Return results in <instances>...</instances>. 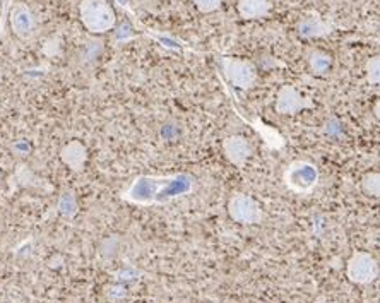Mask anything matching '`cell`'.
<instances>
[{"label":"cell","mask_w":380,"mask_h":303,"mask_svg":"<svg viewBox=\"0 0 380 303\" xmlns=\"http://www.w3.org/2000/svg\"><path fill=\"white\" fill-rule=\"evenodd\" d=\"M189 175H166V177H137L127 190L122 192V199L139 206H156L168 200L182 198L192 188Z\"/></svg>","instance_id":"6da1fadb"},{"label":"cell","mask_w":380,"mask_h":303,"mask_svg":"<svg viewBox=\"0 0 380 303\" xmlns=\"http://www.w3.org/2000/svg\"><path fill=\"white\" fill-rule=\"evenodd\" d=\"M79 19L91 35H105L117 24V14L108 0H81Z\"/></svg>","instance_id":"7a4b0ae2"},{"label":"cell","mask_w":380,"mask_h":303,"mask_svg":"<svg viewBox=\"0 0 380 303\" xmlns=\"http://www.w3.org/2000/svg\"><path fill=\"white\" fill-rule=\"evenodd\" d=\"M221 69L226 81L233 88L248 91L257 83V69L253 62L245 59H235V57H223Z\"/></svg>","instance_id":"3957f363"},{"label":"cell","mask_w":380,"mask_h":303,"mask_svg":"<svg viewBox=\"0 0 380 303\" xmlns=\"http://www.w3.org/2000/svg\"><path fill=\"white\" fill-rule=\"evenodd\" d=\"M379 273V262L369 252H353V256L346 262V278L355 285H370L377 280Z\"/></svg>","instance_id":"277c9868"},{"label":"cell","mask_w":380,"mask_h":303,"mask_svg":"<svg viewBox=\"0 0 380 303\" xmlns=\"http://www.w3.org/2000/svg\"><path fill=\"white\" fill-rule=\"evenodd\" d=\"M228 215L238 224H260L264 221V211L260 204L248 194H233L228 200Z\"/></svg>","instance_id":"5b68a950"},{"label":"cell","mask_w":380,"mask_h":303,"mask_svg":"<svg viewBox=\"0 0 380 303\" xmlns=\"http://www.w3.org/2000/svg\"><path fill=\"white\" fill-rule=\"evenodd\" d=\"M9 26L12 35L21 42H31L35 38L38 23L31 7L26 2H12L9 11Z\"/></svg>","instance_id":"8992f818"},{"label":"cell","mask_w":380,"mask_h":303,"mask_svg":"<svg viewBox=\"0 0 380 303\" xmlns=\"http://www.w3.org/2000/svg\"><path fill=\"white\" fill-rule=\"evenodd\" d=\"M318 173L317 168L312 163L306 161H295L288 168L284 173V182L292 190L300 192V194H306L317 185Z\"/></svg>","instance_id":"52a82bcc"},{"label":"cell","mask_w":380,"mask_h":303,"mask_svg":"<svg viewBox=\"0 0 380 303\" xmlns=\"http://www.w3.org/2000/svg\"><path fill=\"white\" fill-rule=\"evenodd\" d=\"M313 101L301 94L295 86L284 84L277 91L276 98V112L280 115H296L301 110L312 108Z\"/></svg>","instance_id":"ba28073f"},{"label":"cell","mask_w":380,"mask_h":303,"mask_svg":"<svg viewBox=\"0 0 380 303\" xmlns=\"http://www.w3.org/2000/svg\"><path fill=\"white\" fill-rule=\"evenodd\" d=\"M223 154L233 166L243 168L252 154V146L247 137L236 134V136H230L223 141Z\"/></svg>","instance_id":"9c48e42d"},{"label":"cell","mask_w":380,"mask_h":303,"mask_svg":"<svg viewBox=\"0 0 380 303\" xmlns=\"http://www.w3.org/2000/svg\"><path fill=\"white\" fill-rule=\"evenodd\" d=\"M334 30H336L334 23L322 19V16H318L317 12L305 14L304 18L300 19V23H298V35L306 40L324 38V36H329Z\"/></svg>","instance_id":"30bf717a"},{"label":"cell","mask_w":380,"mask_h":303,"mask_svg":"<svg viewBox=\"0 0 380 303\" xmlns=\"http://www.w3.org/2000/svg\"><path fill=\"white\" fill-rule=\"evenodd\" d=\"M59 154L60 161H62L69 170L74 171V173H81V171L84 170L86 161H88V147L81 141H77V139L64 144Z\"/></svg>","instance_id":"8fae6325"},{"label":"cell","mask_w":380,"mask_h":303,"mask_svg":"<svg viewBox=\"0 0 380 303\" xmlns=\"http://www.w3.org/2000/svg\"><path fill=\"white\" fill-rule=\"evenodd\" d=\"M236 11H238L240 18L245 19V21L263 19L272 11V4L271 0H238Z\"/></svg>","instance_id":"7c38bea8"},{"label":"cell","mask_w":380,"mask_h":303,"mask_svg":"<svg viewBox=\"0 0 380 303\" xmlns=\"http://www.w3.org/2000/svg\"><path fill=\"white\" fill-rule=\"evenodd\" d=\"M330 65H333V59L329 53L322 50H312L309 55V67L316 76H326L329 72Z\"/></svg>","instance_id":"4fadbf2b"},{"label":"cell","mask_w":380,"mask_h":303,"mask_svg":"<svg viewBox=\"0 0 380 303\" xmlns=\"http://www.w3.org/2000/svg\"><path fill=\"white\" fill-rule=\"evenodd\" d=\"M57 206H59L60 215H62L64 218H69V219L74 218V216L77 215V211H79V207H77L76 195L72 190L64 192V194L59 198V204H57Z\"/></svg>","instance_id":"5bb4252c"},{"label":"cell","mask_w":380,"mask_h":303,"mask_svg":"<svg viewBox=\"0 0 380 303\" xmlns=\"http://www.w3.org/2000/svg\"><path fill=\"white\" fill-rule=\"evenodd\" d=\"M359 187L370 198H380V173L379 171H369L362 177Z\"/></svg>","instance_id":"9a60e30c"},{"label":"cell","mask_w":380,"mask_h":303,"mask_svg":"<svg viewBox=\"0 0 380 303\" xmlns=\"http://www.w3.org/2000/svg\"><path fill=\"white\" fill-rule=\"evenodd\" d=\"M365 72H367V81L369 84L380 86V55L370 57L365 64Z\"/></svg>","instance_id":"2e32d148"},{"label":"cell","mask_w":380,"mask_h":303,"mask_svg":"<svg viewBox=\"0 0 380 303\" xmlns=\"http://www.w3.org/2000/svg\"><path fill=\"white\" fill-rule=\"evenodd\" d=\"M194 6L197 7L199 12L202 14H209V12H216L223 6V0H192Z\"/></svg>","instance_id":"e0dca14e"},{"label":"cell","mask_w":380,"mask_h":303,"mask_svg":"<svg viewBox=\"0 0 380 303\" xmlns=\"http://www.w3.org/2000/svg\"><path fill=\"white\" fill-rule=\"evenodd\" d=\"M374 115L377 117V120L380 122V100H377V103L374 105Z\"/></svg>","instance_id":"ac0fdd59"},{"label":"cell","mask_w":380,"mask_h":303,"mask_svg":"<svg viewBox=\"0 0 380 303\" xmlns=\"http://www.w3.org/2000/svg\"><path fill=\"white\" fill-rule=\"evenodd\" d=\"M2 79H4V69L2 65H0V83H2Z\"/></svg>","instance_id":"d6986e66"}]
</instances>
